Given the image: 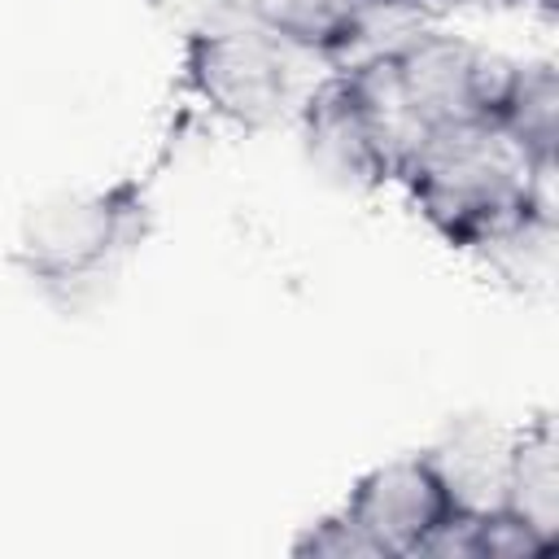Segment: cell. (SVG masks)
Instances as JSON below:
<instances>
[{
    "label": "cell",
    "instance_id": "obj_7",
    "mask_svg": "<svg viewBox=\"0 0 559 559\" xmlns=\"http://www.w3.org/2000/svg\"><path fill=\"white\" fill-rule=\"evenodd\" d=\"M214 9L280 39L297 57L323 61H341L362 48L384 17L371 0H214Z\"/></svg>",
    "mask_w": 559,
    "mask_h": 559
},
{
    "label": "cell",
    "instance_id": "obj_8",
    "mask_svg": "<svg viewBox=\"0 0 559 559\" xmlns=\"http://www.w3.org/2000/svg\"><path fill=\"white\" fill-rule=\"evenodd\" d=\"M493 502L511 507L559 542V441L550 415H537L507 441Z\"/></svg>",
    "mask_w": 559,
    "mask_h": 559
},
{
    "label": "cell",
    "instance_id": "obj_9",
    "mask_svg": "<svg viewBox=\"0 0 559 559\" xmlns=\"http://www.w3.org/2000/svg\"><path fill=\"white\" fill-rule=\"evenodd\" d=\"M528 157L555 170L559 153V79L550 61H515L498 118H493Z\"/></svg>",
    "mask_w": 559,
    "mask_h": 559
},
{
    "label": "cell",
    "instance_id": "obj_10",
    "mask_svg": "<svg viewBox=\"0 0 559 559\" xmlns=\"http://www.w3.org/2000/svg\"><path fill=\"white\" fill-rule=\"evenodd\" d=\"M502 4H524V0H502ZM542 4H550V0H542Z\"/></svg>",
    "mask_w": 559,
    "mask_h": 559
},
{
    "label": "cell",
    "instance_id": "obj_3",
    "mask_svg": "<svg viewBox=\"0 0 559 559\" xmlns=\"http://www.w3.org/2000/svg\"><path fill=\"white\" fill-rule=\"evenodd\" d=\"M511 66L515 61L445 31H415L354 61L402 140V157L432 131L493 122Z\"/></svg>",
    "mask_w": 559,
    "mask_h": 559
},
{
    "label": "cell",
    "instance_id": "obj_1",
    "mask_svg": "<svg viewBox=\"0 0 559 559\" xmlns=\"http://www.w3.org/2000/svg\"><path fill=\"white\" fill-rule=\"evenodd\" d=\"M550 175L498 122H463L424 135L393 183L450 249L507 262L546 245Z\"/></svg>",
    "mask_w": 559,
    "mask_h": 559
},
{
    "label": "cell",
    "instance_id": "obj_4",
    "mask_svg": "<svg viewBox=\"0 0 559 559\" xmlns=\"http://www.w3.org/2000/svg\"><path fill=\"white\" fill-rule=\"evenodd\" d=\"M297 52L245 22H210L183 39V83L223 122L266 131L297 105Z\"/></svg>",
    "mask_w": 559,
    "mask_h": 559
},
{
    "label": "cell",
    "instance_id": "obj_2",
    "mask_svg": "<svg viewBox=\"0 0 559 559\" xmlns=\"http://www.w3.org/2000/svg\"><path fill=\"white\" fill-rule=\"evenodd\" d=\"M148 218L153 205L140 179L44 197L17 227L13 266L48 301L79 306L127 266V258L148 236Z\"/></svg>",
    "mask_w": 559,
    "mask_h": 559
},
{
    "label": "cell",
    "instance_id": "obj_6",
    "mask_svg": "<svg viewBox=\"0 0 559 559\" xmlns=\"http://www.w3.org/2000/svg\"><path fill=\"white\" fill-rule=\"evenodd\" d=\"M301 140L310 162L332 175L345 188H384L397 179L402 166V140L393 135L384 109L376 105L362 74L349 66H336L328 79H319L301 109Z\"/></svg>",
    "mask_w": 559,
    "mask_h": 559
},
{
    "label": "cell",
    "instance_id": "obj_5",
    "mask_svg": "<svg viewBox=\"0 0 559 559\" xmlns=\"http://www.w3.org/2000/svg\"><path fill=\"white\" fill-rule=\"evenodd\" d=\"M472 502H463L459 485L445 476L437 454H397L362 472L341 502V515L367 537L376 559L406 555H441L459 520Z\"/></svg>",
    "mask_w": 559,
    "mask_h": 559
}]
</instances>
